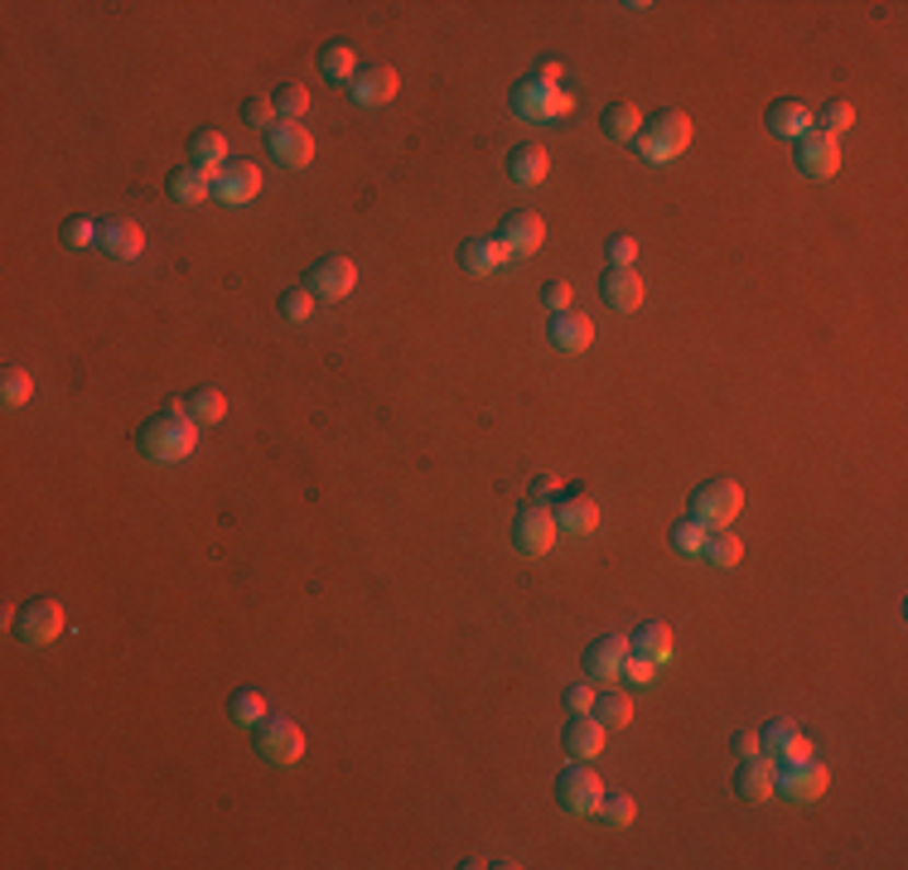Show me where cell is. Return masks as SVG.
I'll use <instances>...</instances> for the list:
<instances>
[{"label":"cell","instance_id":"obj_1","mask_svg":"<svg viewBox=\"0 0 908 870\" xmlns=\"http://www.w3.org/2000/svg\"><path fill=\"white\" fill-rule=\"evenodd\" d=\"M136 445H141L150 460H184L194 445H199V421H194V416L174 402L170 411L150 416L141 431H136Z\"/></svg>","mask_w":908,"mask_h":870},{"label":"cell","instance_id":"obj_2","mask_svg":"<svg viewBox=\"0 0 908 870\" xmlns=\"http://www.w3.org/2000/svg\"><path fill=\"white\" fill-rule=\"evenodd\" d=\"M633 141H638V150H643V160L662 165V160L682 155V150L691 146V116L677 112V107H662L653 121H648V131H638Z\"/></svg>","mask_w":908,"mask_h":870},{"label":"cell","instance_id":"obj_3","mask_svg":"<svg viewBox=\"0 0 908 870\" xmlns=\"http://www.w3.org/2000/svg\"><path fill=\"white\" fill-rule=\"evenodd\" d=\"M740 508H744V489L735 479H706L691 494V503H686V518L706 522V527H730L740 518Z\"/></svg>","mask_w":908,"mask_h":870},{"label":"cell","instance_id":"obj_4","mask_svg":"<svg viewBox=\"0 0 908 870\" xmlns=\"http://www.w3.org/2000/svg\"><path fill=\"white\" fill-rule=\"evenodd\" d=\"M63 634V605H58L54 595H34L25 605L15 610V638L20 643H54V638Z\"/></svg>","mask_w":908,"mask_h":870},{"label":"cell","instance_id":"obj_5","mask_svg":"<svg viewBox=\"0 0 908 870\" xmlns=\"http://www.w3.org/2000/svg\"><path fill=\"white\" fill-rule=\"evenodd\" d=\"M556 513L546 503H527L517 518H512V542H517L522 556H546L556 547Z\"/></svg>","mask_w":908,"mask_h":870},{"label":"cell","instance_id":"obj_6","mask_svg":"<svg viewBox=\"0 0 908 870\" xmlns=\"http://www.w3.org/2000/svg\"><path fill=\"white\" fill-rule=\"evenodd\" d=\"M826 784H831V774H826V764H817V759H793V764H783V769H773V793L793 798V803L822 798Z\"/></svg>","mask_w":908,"mask_h":870},{"label":"cell","instance_id":"obj_7","mask_svg":"<svg viewBox=\"0 0 908 870\" xmlns=\"http://www.w3.org/2000/svg\"><path fill=\"white\" fill-rule=\"evenodd\" d=\"M256 750L271 764H295L300 754H305V730L290 721V716H266V721L256 726Z\"/></svg>","mask_w":908,"mask_h":870},{"label":"cell","instance_id":"obj_8","mask_svg":"<svg viewBox=\"0 0 908 870\" xmlns=\"http://www.w3.org/2000/svg\"><path fill=\"white\" fill-rule=\"evenodd\" d=\"M556 798H561V808H570V812H595L599 798H604V779L590 769L585 759L566 764L561 779H556Z\"/></svg>","mask_w":908,"mask_h":870},{"label":"cell","instance_id":"obj_9","mask_svg":"<svg viewBox=\"0 0 908 870\" xmlns=\"http://www.w3.org/2000/svg\"><path fill=\"white\" fill-rule=\"evenodd\" d=\"M798 170L807 174V179H831V174L841 170V141L812 126L807 136H798Z\"/></svg>","mask_w":908,"mask_h":870},{"label":"cell","instance_id":"obj_10","mask_svg":"<svg viewBox=\"0 0 908 870\" xmlns=\"http://www.w3.org/2000/svg\"><path fill=\"white\" fill-rule=\"evenodd\" d=\"M266 146H271L276 165H286V170H305L314 160V136L300 121H286V116L266 131Z\"/></svg>","mask_w":908,"mask_h":870},{"label":"cell","instance_id":"obj_11","mask_svg":"<svg viewBox=\"0 0 908 870\" xmlns=\"http://www.w3.org/2000/svg\"><path fill=\"white\" fill-rule=\"evenodd\" d=\"M310 290H314V300H344L348 290L358 286V266H353V257H339V252H334V257H319L310 266Z\"/></svg>","mask_w":908,"mask_h":870},{"label":"cell","instance_id":"obj_12","mask_svg":"<svg viewBox=\"0 0 908 870\" xmlns=\"http://www.w3.org/2000/svg\"><path fill=\"white\" fill-rule=\"evenodd\" d=\"M628 653H633V648H628L624 634H599L595 643L585 648V677L599 682V687H609L614 677H624V658Z\"/></svg>","mask_w":908,"mask_h":870},{"label":"cell","instance_id":"obj_13","mask_svg":"<svg viewBox=\"0 0 908 870\" xmlns=\"http://www.w3.org/2000/svg\"><path fill=\"white\" fill-rule=\"evenodd\" d=\"M213 194L223 204H252L261 194V170L252 160H228L223 170L213 174Z\"/></svg>","mask_w":908,"mask_h":870},{"label":"cell","instance_id":"obj_14","mask_svg":"<svg viewBox=\"0 0 908 870\" xmlns=\"http://www.w3.org/2000/svg\"><path fill=\"white\" fill-rule=\"evenodd\" d=\"M551 513H556V527H566V532H595L599 527V498L590 489H561Z\"/></svg>","mask_w":908,"mask_h":870},{"label":"cell","instance_id":"obj_15","mask_svg":"<svg viewBox=\"0 0 908 870\" xmlns=\"http://www.w3.org/2000/svg\"><path fill=\"white\" fill-rule=\"evenodd\" d=\"M397 88H401V78H397L392 63H368V68L353 73V102L358 107H382V102L397 97Z\"/></svg>","mask_w":908,"mask_h":870},{"label":"cell","instance_id":"obj_16","mask_svg":"<svg viewBox=\"0 0 908 870\" xmlns=\"http://www.w3.org/2000/svg\"><path fill=\"white\" fill-rule=\"evenodd\" d=\"M498 237L508 242L512 257H532V252L542 247V237H546V223H542L537 213H532V208H517V213H508V218H503Z\"/></svg>","mask_w":908,"mask_h":870},{"label":"cell","instance_id":"obj_17","mask_svg":"<svg viewBox=\"0 0 908 870\" xmlns=\"http://www.w3.org/2000/svg\"><path fill=\"white\" fill-rule=\"evenodd\" d=\"M599 295H604V305L609 310H638L643 305V276L633 271V266H609L604 271V281H599Z\"/></svg>","mask_w":908,"mask_h":870},{"label":"cell","instance_id":"obj_18","mask_svg":"<svg viewBox=\"0 0 908 870\" xmlns=\"http://www.w3.org/2000/svg\"><path fill=\"white\" fill-rule=\"evenodd\" d=\"M97 247L107 252V257H116V262H131V257H141L145 232L136 228L131 218H107V223L97 228Z\"/></svg>","mask_w":908,"mask_h":870},{"label":"cell","instance_id":"obj_19","mask_svg":"<svg viewBox=\"0 0 908 870\" xmlns=\"http://www.w3.org/2000/svg\"><path fill=\"white\" fill-rule=\"evenodd\" d=\"M570 107V92L566 88H546V83H517L512 92V112L517 116H556Z\"/></svg>","mask_w":908,"mask_h":870},{"label":"cell","instance_id":"obj_20","mask_svg":"<svg viewBox=\"0 0 908 870\" xmlns=\"http://www.w3.org/2000/svg\"><path fill=\"white\" fill-rule=\"evenodd\" d=\"M508 262H512V252H508L503 237H469V242H459V266H464V271H474V276H493L498 266H508Z\"/></svg>","mask_w":908,"mask_h":870},{"label":"cell","instance_id":"obj_21","mask_svg":"<svg viewBox=\"0 0 908 870\" xmlns=\"http://www.w3.org/2000/svg\"><path fill=\"white\" fill-rule=\"evenodd\" d=\"M604 735H609V730H604L590 711H570V721H566V754H570V759H595V754L604 750Z\"/></svg>","mask_w":908,"mask_h":870},{"label":"cell","instance_id":"obj_22","mask_svg":"<svg viewBox=\"0 0 908 870\" xmlns=\"http://www.w3.org/2000/svg\"><path fill=\"white\" fill-rule=\"evenodd\" d=\"M768 131L773 136H788V141H798V136H807L812 126H817V116H812L807 102H798V97H778L773 107H768Z\"/></svg>","mask_w":908,"mask_h":870},{"label":"cell","instance_id":"obj_23","mask_svg":"<svg viewBox=\"0 0 908 870\" xmlns=\"http://www.w3.org/2000/svg\"><path fill=\"white\" fill-rule=\"evenodd\" d=\"M551 344L561 348V353H585L590 344H595V324L590 315H580V310H561V315H551Z\"/></svg>","mask_w":908,"mask_h":870},{"label":"cell","instance_id":"obj_24","mask_svg":"<svg viewBox=\"0 0 908 870\" xmlns=\"http://www.w3.org/2000/svg\"><path fill=\"white\" fill-rule=\"evenodd\" d=\"M546 170H551V155H546L542 141H522V146L508 150V174L517 184H542Z\"/></svg>","mask_w":908,"mask_h":870},{"label":"cell","instance_id":"obj_25","mask_svg":"<svg viewBox=\"0 0 908 870\" xmlns=\"http://www.w3.org/2000/svg\"><path fill=\"white\" fill-rule=\"evenodd\" d=\"M165 189H170L174 204H203L208 194H213V174L199 170V165H174Z\"/></svg>","mask_w":908,"mask_h":870},{"label":"cell","instance_id":"obj_26","mask_svg":"<svg viewBox=\"0 0 908 870\" xmlns=\"http://www.w3.org/2000/svg\"><path fill=\"white\" fill-rule=\"evenodd\" d=\"M735 788H740V798H744V803H768V798H773V764H768V754H759V759H744V764H740Z\"/></svg>","mask_w":908,"mask_h":870},{"label":"cell","instance_id":"obj_27","mask_svg":"<svg viewBox=\"0 0 908 870\" xmlns=\"http://www.w3.org/2000/svg\"><path fill=\"white\" fill-rule=\"evenodd\" d=\"M189 165H199L208 174H218L228 165V141H223V131H213V126H203V131H194L189 136Z\"/></svg>","mask_w":908,"mask_h":870},{"label":"cell","instance_id":"obj_28","mask_svg":"<svg viewBox=\"0 0 908 870\" xmlns=\"http://www.w3.org/2000/svg\"><path fill=\"white\" fill-rule=\"evenodd\" d=\"M599 131L609 136V141H633V136L643 131V112H638L633 102H609V107L599 112Z\"/></svg>","mask_w":908,"mask_h":870},{"label":"cell","instance_id":"obj_29","mask_svg":"<svg viewBox=\"0 0 908 870\" xmlns=\"http://www.w3.org/2000/svg\"><path fill=\"white\" fill-rule=\"evenodd\" d=\"M179 406L194 416L199 426H213V421H223L228 416V397H223V387H194V392H184Z\"/></svg>","mask_w":908,"mask_h":870},{"label":"cell","instance_id":"obj_30","mask_svg":"<svg viewBox=\"0 0 908 870\" xmlns=\"http://www.w3.org/2000/svg\"><path fill=\"white\" fill-rule=\"evenodd\" d=\"M319 73L334 78V83H344V78L353 83V73H358L353 44H348V39H329V44H324V49H319Z\"/></svg>","mask_w":908,"mask_h":870},{"label":"cell","instance_id":"obj_31","mask_svg":"<svg viewBox=\"0 0 908 870\" xmlns=\"http://www.w3.org/2000/svg\"><path fill=\"white\" fill-rule=\"evenodd\" d=\"M590 716H595V721L604 726V730H619V726H628L633 721V701H628L624 692H599L595 696V706H590Z\"/></svg>","mask_w":908,"mask_h":870},{"label":"cell","instance_id":"obj_32","mask_svg":"<svg viewBox=\"0 0 908 870\" xmlns=\"http://www.w3.org/2000/svg\"><path fill=\"white\" fill-rule=\"evenodd\" d=\"M701 556H706V561H715V566H740L744 542H740L730 527H710V532H706V547H701Z\"/></svg>","mask_w":908,"mask_h":870},{"label":"cell","instance_id":"obj_33","mask_svg":"<svg viewBox=\"0 0 908 870\" xmlns=\"http://www.w3.org/2000/svg\"><path fill=\"white\" fill-rule=\"evenodd\" d=\"M628 648H633V653H643V658H657V663H667V658H672V629H667V624H643V629L628 638Z\"/></svg>","mask_w":908,"mask_h":870},{"label":"cell","instance_id":"obj_34","mask_svg":"<svg viewBox=\"0 0 908 870\" xmlns=\"http://www.w3.org/2000/svg\"><path fill=\"white\" fill-rule=\"evenodd\" d=\"M228 711H232V721L237 726H261L266 716V696L256 692V687H242V692H232V701H228Z\"/></svg>","mask_w":908,"mask_h":870},{"label":"cell","instance_id":"obj_35","mask_svg":"<svg viewBox=\"0 0 908 870\" xmlns=\"http://www.w3.org/2000/svg\"><path fill=\"white\" fill-rule=\"evenodd\" d=\"M595 812H599L604 822H609V827H628V822L638 817V798H633V793H624V788H609V793L599 798V808H595Z\"/></svg>","mask_w":908,"mask_h":870},{"label":"cell","instance_id":"obj_36","mask_svg":"<svg viewBox=\"0 0 908 870\" xmlns=\"http://www.w3.org/2000/svg\"><path fill=\"white\" fill-rule=\"evenodd\" d=\"M0 397H5L10 406L30 402V397H34V378H30V368H20V363H5V368H0Z\"/></svg>","mask_w":908,"mask_h":870},{"label":"cell","instance_id":"obj_37","mask_svg":"<svg viewBox=\"0 0 908 870\" xmlns=\"http://www.w3.org/2000/svg\"><path fill=\"white\" fill-rule=\"evenodd\" d=\"M271 102H276V112H281L286 121H300V116L310 112V88L305 83H281L271 92Z\"/></svg>","mask_w":908,"mask_h":870},{"label":"cell","instance_id":"obj_38","mask_svg":"<svg viewBox=\"0 0 908 870\" xmlns=\"http://www.w3.org/2000/svg\"><path fill=\"white\" fill-rule=\"evenodd\" d=\"M276 310H281V320H290V324L310 320V310H314V290H310V286H290V290H281Z\"/></svg>","mask_w":908,"mask_h":870},{"label":"cell","instance_id":"obj_39","mask_svg":"<svg viewBox=\"0 0 908 870\" xmlns=\"http://www.w3.org/2000/svg\"><path fill=\"white\" fill-rule=\"evenodd\" d=\"M706 522H696V518H682L677 527H672V547H677L682 556H701V547H706Z\"/></svg>","mask_w":908,"mask_h":870},{"label":"cell","instance_id":"obj_40","mask_svg":"<svg viewBox=\"0 0 908 870\" xmlns=\"http://www.w3.org/2000/svg\"><path fill=\"white\" fill-rule=\"evenodd\" d=\"M812 116H817V131L836 136V131H846V126L855 121V107H851V102H841V97H831L822 112H812Z\"/></svg>","mask_w":908,"mask_h":870},{"label":"cell","instance_id":"obj_41","mask_svg":"<svg viewBox=\"0 0 908 870\" xmlns=\"http://www.w3.org/2000/svg\"><path fill=\"white\" fill-rule=\"evenodd\" d=\"M793 735H798V726L788 721V716H773V721L764 726V735H759L764 740V754H783L788 745H793Z\"/></svg>","mask_w":908,"mask_h":870},{"label":"cell","instance_id":"obj_42","mask_svg":"<svg viewBox=\"0 0 908 870\" xmlns=\"http://www.w3.org/2000/svg\"><path fill=\"white\" fill-rule=\"evenodd\" d=\"M58 237H63L68 247H92V242H97V223H92V218H83V213H73V218H63Z\"/></svg>","mask_w":908,"mask_h":870},{"label":"cell","instance_id":"obj_43","mask_svg":"<svg viewBox=\"0 0 908 870\" xmlns=\"http://www.w3.org/2000/svg\"><path fill=\"white\" fill-rule=\"evenodd\" d=\"M624 677H628V682H638V687H648V682L657 677V658L628 653V658H624Z\"/></svg>","mask_w":908,"mask_h":870},{"label":"cell","instance_id":"obj_44","mask_svg":"<svg viewBox=\"0 0 908 870\" xmlns=\"http://www.w3.org/2000/svg\"><path fill=\"white\" fill-rule=\"evenodd\" d=\"M242 121L247 126H276V102L271 97H247L242 102Z\"/></svg>","mask_w":908,"mask_h":870},{"label":"cell","instance_id":"obj_45","mask_svg":"<svg viewBox=\"0 0 908 870\" xmlns=\"http://www.w3.org/2000/svg\"><path fill=\"white\" fill-rule=\"evenodd\" d=\"M570 300H575V286L570 281H551L542 290V305L551 310V315H561V310H570Z\"/></svg>","mask_w":908,"mask_h":870},{"label":"cell","instance_id":"obj_46","mask_svg":"<svg viewBox=\"0 0 908 870\" xmlns=\"http://www.w3.org/2000/svg\"><path fill=\"white\" fill-rule=\"evenodd\" d=\"M633 262H638V237H628V232L609 237V266H633Z\"/></svg>","mask_w":908,"mask_h":870},{"label":"cell","instance_id":"obj_47","mask_svg":"<svg viewBox=\"0 0 908 870\" xmlns=\"http://www.w3.org/2000/svg\"><path fill=\"white\" fill-rule=\"evenodd\" d=\"M566 706H570V711H590V706H595V687H590V682H570V687H566Z\"/></svg>","mask_w":908,"mask_h":870},{"label":"cell","instance_id":"obj_48","mask_svg":"<svg viewBox=\"0 0 908 870\" xmlns=\"http://www.w3.org/2000/svg\"><path fill=\"white\" fill-rule=\"evenodd\" d=\"M735 754H740V759H759V754H764L759 730H740V735H735Z\"/></svg>","mask_w":908,"mask_h":870},{"label":"cell","instance_id":"obj_49","mask_svg":"<svg viewBox=\"0 0 908 870\" xmlns=\"http://www.w3.org/2000/svg\"><path fill=\"white\" fill-rule=\"evenodd\" d=\"M561 494V484H556V474H542L537 484H532V503H546V498Z\"/></svg>","mask_w":908,"mask_h":870},{"label":"cell","instance_id":"obj_50","mask_svg":"<svg viewBox=\"0 0 908 870\" xmlns=\"http://www.w3.org/2000/svg\"><path fill=\"white\" fill-rule=\"evenodd\" d=\"M793 759H812V740H807V735H802V730H798V735H793V745H788V750H783V764H793Z\"/></svg>","mask_w":908,"mask_h":870}]
</instances>
